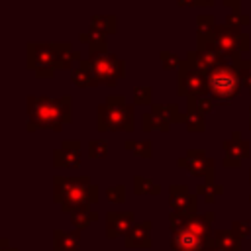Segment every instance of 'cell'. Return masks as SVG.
Wrapping results in <instances>:
<instances>
[{
  "instance_id": "34",
  "label": "cell",
  "mask_w": 251,
  "mask_h": 251,
  "mask_svg": "<svg viewBox=\"0 0 251 251\" xmlns=\"http://www.w3.org/2000/svg\"><path fill=\"white\" fill-rule=\"evenodd\" d=\"M231 231H233L239 239L247 237V235L251 233V229H249V222H245V220H237V222H233V224H231Z\"/></svg>"
},
{
  "instance_id": "23",
  "label": "cell",
  "mask_w": 251,
  "mask_h": 251,
  "mask_svg": "<svg viewBox=\"0 0 251 251\" xmlns=\"http://www.w3.org/2000/svg\"><path fill=\"white\" fill-rule=\"evenodd\" d=\"M96 218H98V214H96V212H90L88 206L78 208V210H75V212L71 214V222H73L75 229H84V227H88L92 222H96Z\"/></svg>"
},
{
  "instance_id": "15",
  "label": "cell",
  "mask_w": 251,
  "mask_h": 251,
  "mask_svg": "<svg viewBox=\"0 0 251 251\" xmlns=\"http://www.w3.org/2000/svg\"><path fill=\"white\" fill-rule=\"evenodd\" d=\"M151 220H145V222H139V224H133L131 229L124 235V245L126 247H151Z\"/></svg>"
},
{
  "instance_id": "30",
  "label": "cell",
  "mask_w": 251,
  "mask_h": 251,
  "mask_svg": "<svg viewBox=\"0 0 251 251\" xmlns=\"http://www.w3.org/2000/svg\"><path fill=\"white\" fill-rule=\"evenodd\" d=\"M247 24H249V16L241 14L239 10H231V14H227V18H226V25L235 27V29H239V25H247Z\"/></svg>"
},
{
  "instance_id": "20",
  "label": "cell",
  "mask_w": 251,
  "mask_h": 251,
  "mask_svg": "<svg viewBox=\"0 0 251 251\" xmlns=\"http://www.w3.org/2000/svg\"><path fill=\"white\" fill-rule=\"evenodd\" d=\"M212 243L224 251H241V239L231 229H216L212 233Z\"/></svg>"
},
{
  "instance_id": "31",
  "label": "cell",
  "mask_w": 251,
  "mask_h": 251,
  "mask_svg": "<svg viewBox=\"0 0 251 251\" xmlns=\"http://www.w3.org/2000/svg\"><path fill=\"white\" fill-rule=\"evenodd\" d=\"M182 124H184L186 129H190V131H204V129H206L204 118H200V116H196V114H186V118H184Z\"/></svg>"
},
{
  "instance_id": "10",
  "label": "cell",
  "mask_w": 251,
  "mask_h": 251,
  "mask_svg": "<svg viewBox=\"0 0 251 251\" xmlns=\"http://www.w3.org/2000/svg\"><path fill=\"white\" fill-rule=\"evenodd\" d=\"M178 165L188 169V173L192 176H198V178H206V180H214V159H210L204 151L200 149H190L184 157L178 159Z\"/></svg>"
},
{
  "instance_id": "22",
  "label": "cell",
  "mask_w": 251,
  "mask_h": 251,
  "mask_svg": "<svg viewBox=\"0 0 251 251\" xmlns=\"http://www.w3.org/2000/svg\"><path fill=\"white\" fill-rule=\"evenodd\" d=\"M116 16H92L90 18V31L98 33V35H108V33H116L118 25H116Z\"/></svg>"
},
{
  "instance_id": "11",
  "label": "cell",
  "mask_w": 251,
  "mask_h": 251,
  "mask_svg": "<svg viewBox=\"0 0 251 251\" xmlns=\"http://www.w3.org/2000/svg\"><path fill=\"white\" fill-rule=\"evenodd\" d=\"M169 204L171 212L184 214V216H194L196 214V196L188 192L186 186L182 184H171L169 186Z\"/></svg>"
},
{
  "instance_id": "1",
  "label": "cell",
  "mask_w": 251,
  "mask_h": 251,
  "mask_svg": "<svg viewBox=\"0 0 251 251\" xmlns=\"http://www.w3.org/2000/svg\"><path fill=\"white\" fill-rule=\"evenodd\" d=\"M171 251H208L212 245L214 214L184 216L171 212Z\"/></svg>"
},
{
  "instance_id": "39",
  "label": "cell",
  "mask_w": 251,
  "mask_h": 251,
  "mask_svg": "<svg viewBox=\"0 0 251 251\" xmlns=\"http://www.w3.org/2000/svg\"><path fill=\"white\" fill-rule=\"evenodd\" d=\"M208 251H224V249H220V247H216V245H214V243H212V245H210V247H208Z\"/></svg>"
},
{
  "instance_id": "35",
  "label": "cell",
  "mask_w": 251,
  "mask_h": 251,
  "mask_svg": "<svg viewBox=\"0 0 251 251\" xmlns=\"http://www.w3.org/2000/svg\"><path fill=\"white\" fill-rule=\"evenodd\" d=\"M222 2H224V6H227L231 10H239V2L241 0H222Z\"/></svg>"
},
{
  "instance_id": "29",
  "label": "cell",
  "mask_w": 251,
  "mask_h": 251,
  "mask_svg": "<svg viewBox=\"0 0 251 251\" xmlns=\"http://www.w3.org/2000/svg\"><path fill=\"white\" fill-rule=\"evenodd\" d=\"M88 155L94 159H102L108 155V143L104 139H90L88 141Z\"/></svg>"
},
{
  "instance_id": "40",
  "label": "cell",
  "mask_w": 251,
  "mask_h": 251,
  "mask_svg": "<svg viewBox=\"0 0 251 251\" xmlns=\"http://www.w3.org/2000/svg\"><path fill=\"white\" fill-rule=\"evenodd\" d=\"M249 127H251V106H249Z\"/></svg>"
},
{
  "instance_id": "41",
  "label": "cell",
  "mask_w": 251,
  "mask_h": 251,
  "mask_svg": "<svg viewBox=\"0 0 251 251\" xmlns=\"http://www.w3.org/2000/svg\"><path fill=\"white\" fill-rule=\"evenodd\" d=\"M249 182H251V171H249Z\"/></svg>"
},
{
  "instance_id": "9",
  "label": "cell",
  "mask_w": 251,
  "mask_h": 251,
  "mask_svg": "<svg viewBox=\"0 0 251 251\" xmlns=\"http://www.w3.org/2000/svg\"><path fill=\"white\" fill-rule=\"evenodd\" d=\"M176 92L180 96H190V94H204L208 90V80L206 73L196 67V63L186 55L178 69V78H176Z\"/></svg>"
},
{
  "instance_id": "26",
  "label": "cell",
  "mask_w": 251,
  "mask_h": 251,
  "mask_svg": "<svg viewBox=\"0 0 251 251\" xmlns=\"http://www.w3.org/2000/svg\"><path fill=\"white\" fill-rule=\"evenodd\" d=\"M196 192L202 194V196L206 198V202L212 204V202L216 200V196H220V194L224 192V186L218 184V182H214V180H206L204 184H198V186H196Z\"/></svg>"
},
{
  "instance_id": "3",
  "label": "cell",
  "mask_w": 251,
  "mask_h": 251,
  "mask_svg": "<svg viewBox=\"0 0 251 251\" xmlns=\"http://www.w3.org/2000/svg\"><path fill=\"white\" fill-rule=\"evenodd\" d=\"M80 63V53L71 49V43H27V67L35 76H53L55 69H71Z\"/></svg>"
},
{
  "instance_id": "38",
  "label": "cell",
  "mask_w": 251,
  "mask_h": 251,
  "mask_svg": "<svg viewBox=\"0 0 251 251\" xmlns=\"http://www.w3.org/2000/svg\"><path fill=\"white\" fill-rule=\"evenodd\" d=\"M214 0H196V6H212Z\"/></svg>"
},
{
  "instance_id": "7",
  "label": "cell",
  "mask_w": 251,
  "mask_h": 251,
  "mask_svg": "<svg viewBox=\"0 0 251 251\" xmlns=\"http://www.w3.org/2000/svg\"><path fill=\"white\" fill-rule=\"evenodd\" d=\"M210 43L226 57L227 65H239L243 61L241 53H245L249 49V35L224 24L222 27L220 25L216 27Z\"/></svg>"
},
{
  "instance_id": "28",
  "label": "cell",
  "mask_w": 251,
  "mask_h": 251,
  "mask_svg": "<svg viewBox=\"0 0 251 251\" xmlns=\"http://www.w3.org/2000/svg\"><path fill=\"white\" fill-rule=\"evenodd\" d=\"M151 96H153V90L149 86H135L133 88V102L137 106H149L153 102Z\"/></svg>"
},
{
  "instance_id": "8",
  "label": "cell",
  "mask_w": 251,
  "mask_h": 251,
  "mask_svg": "<svg viewBox=\"0 0 251 251\" xmlns=\"http://www.w3.org/2000/svg\"><path fill=\"white\" fill-rule=\"evenodd\" d=\"M88 61L92 65V71L98 78V84L114 86L124 76V63L108 51H94L88 55Z\"/></svg>"
},
{
  "instance_id": "32",
  "label": "cell",
  "mask_w": 251,
  "mask_h": 251,
  "mask_svg": "<svg viewBox=\"0 0 251 251\" xmlns=\"http://www.w3.org/2000/svg\"><path fill=\"white\" fill-rule=\"evenodd\" d=\"M106 194H108V200H110V202H114V204H122V202L126 200V186H122V184L110 186V188L106 190Z\"/></svg>"
},
{
  "instance_id": "24",
  "label": "cell",
  "mask_w": 251,
  "mask_h": 251,
  "mask_svg": "<svg viewBox=\"0 0 251 251\" xmlns=\"http://www.w3.org/2000/svg\"><path fill=\"white\" fill-rule=\"evenodd\" d=\"M133 192L135 194H159L161 186L155 180L137 175V176H133Z\"/></svg>"
},
{
  "instance_id": "21",
  "label": "cell",
  "mask_w": 251,
  "mask_h": 251,
  "mask_svg": "<svg viewBox=\"0 0 251 251\" xmlns=\"http://www.w3.org/2000/svg\"><path fill=\"white\" fill-rule=\"evenodd\" d=\"M153 114L161 120H165L167 124H176V122H184L186 114H180L178 104H155L153 106Z\"/></svg>"
},
{
  "instance_id": "16",
  "label": "cell",
  "mask_w": 251,
  "mask_h": 251,
  "mask_svg": "<svg viewBox=\"0 0 251 251\" xmlns=\"http://www.w3.org/2000/svg\"><path fill=\"white\" fill-rule=\"evenodd\" d=\"M71 82H73L75 86H80V88L100 86V84H98V78H96V75H94L92 65H90L88 59H86V61H80L78 67L71 73Z\"/></svg>"
},
{
  "instance_id": "27",
  "label": "cell",
  "mask_w": 251,
  "mask_h": 251,
  "mask_svg": "<svg viewBox=\"0 0 251 251\" xmlns=\"http://www.w3.org/2000/svg\"><path fill=\"white\" fill-rule=\"evenodd\" d=\"M171 124H167L165 120L157 118L153 112H147L143 114V129L145 131H153V129H159V131H169Z\"/></svg>"
},
{
  "instance_id": "14",
  "label": "cell",
  "mask_w": 251,
  "mask_h": 251,
  "mask_svg": "<svg viewBox=\"0 0 251 251\" xmlns=\"http://www.w3.org/2000/svg\"><path fill=\"white\" fill-rule=\"evenodd\" d=\"M55 167H80V141L69 139L53 153Z\"/></svg>"
},
{
  "instance_id": "13",
  "label": "cell",
  "mask_w": 251,
  "mask_h": 251,
  "mask_svg": "<svg viewBox=\"0 0 251 251\" xmlns=\"http://www.w3.org/2000/svg\"><path fill=\"white\" fill-rule=\"evenodd\" d=\"M133 212H108L106 214V235L116 239L126 235L133 226Z\"/></svg>"
},
{
  "instance_id": "42",
  "label": "cell",
  "mask_w": 251,
  "mask_h": 251,
  "mask_svg": "<svg viewBox=\"0 0 251 251\" xmlns=\"http://www.w3.org/2000/svg\"><path fill=\"white\" fill-rule=\"evenodd\" d=\"M249 202H251V196H249Z\"/></svg>"
},
{
  "instance_id": "36",
  "label": "cell",
  "mask_w": 251,
  "mask_h": 251,
  "mask_svg": "<svg viewBox=\"0 0 251 251\" xmlns=\"http://www.w3.org/2000/svg\"><path fill=\"white\" fill-rule=\"evenodd\" d=\"M2 251H18V249L10 247V245H8V239H2Z\"/></svg>"
},
{
  "instance_id": "5",
  "label": "cell",
  "mask_w": 251,
  "mask_h": 251,
  "mask_svg": "<svg viewBox=\"0 0 251 251\" xmlns=\"http://www.w3.org/2000/svg\"><path fill=\"white\" fill-rule=\"evenodd\" d=\"M98 131H133V106L126 104L124 96H108L98 106Z\"/></svg>"
},
{
  "instance_id": "2",
  "label": "cell",
  "mask_w": 251,
  "mask_h": 251,
  "mask_svg": "<svg viewBox=\"0 0 251 251\" xmlns=\"http://www.w3.org/2000/svg\"><path fill=\"white\" fill-rule=\"evenodd\" d=\"M71 102L73 98L69 94L61 98L51 96H27V131L35 129H63L65 124L71 122Z\"/></svg>"
},
{
  "instance_id": "25",
  "label": "cell",
  "mask_w": 251,
  "mask_h": 251,
  "mask_svg": "<svg viewBox=\"0 0 251 251\" xmlns=\"http://www.w3.org/2000/svg\"><path fill=\"white\" fill-rule=\"evenodd\" d=\"M124 147H126L129 153H133V155H137V157H143V159H149V157L153 155V151H151L153 143H151V141H133V139H127V141L124 143Z\"/></svg>"
},
{
  "instance_id": "19",
  "label": "cell",
  "mask_w": 251,
  "mask_h": 251,
  "mask_svg": "<svg viewBox=\"0 0 251 251\" xmlns=\"http://www.w3.org/2000/svg\"><path fill=\"white\" fill-rule=\"evenodd\" d=\"M196 24H198V29H196V35H198V47L202 45H208L212 41V35L216 31V18L212 14H200L196 18Z\"/></svg>"
},
{
  "instance_id": "33",
  "label": "cell",
  "mask_w": 251,
  "mask_h": 251,
  "mask_svg": "<svg viewBox=\"0 0 251 251\" xmlns=\"http://www.w3.org/2000/svg\"><path fill=\"white\" fill-rule=\"evenodd\" d=\"M161 63L165 69H180L182 65V61L175 53H169V51H161Z\"/></svg>"
},
{
  "instance_id": "37",
  "label": "cell",
  "mask_w": 251,
  "mask_h": 251,
  "mask_svg": "<svg viewBox=\"0 0 251 251\" xmlns=\"http://www.w3.org/2000/svg\"><path fill=\"white\" fill-rule=\"evenodd\" d=\"M180 6H196V0H178Z\"/></svg>"
},
{
  "instance_id": "6",
  "label": "cell",
  "mask_w": 251,
  "mask_h": 251,
  "mask_svg": "<svg viewBox=\"0 0 251 251\" xmlns=\"http://www.w3.org/2000/svg\"><path fill=\"white\" fill-rule=\"evenodd\" d=\"M208 80V92L218 104H229L231 98H235L243 86L239 65H220L212 69L206 75Z\"/></svg>"
},
{
  "instance_id": "12",
  "label": "cell",
  "mask_w": 251,
  "mask_h": 251,
  "mask_svg": "<svg viewBox=\"0 0 251 251\" xmlns=\"http://www.w3.org/2000/svg\"><path fill=\"white\" fill-rule=\"evenodd\" d=\"M224 167H239L243 159L249 157V143L241 139L239 131H233L231 139L224 141Z\"/></svg>"
},
{
  "instance_id": "18",
  "label": "cell",
  "mask_w": 251,
  "mask_h": 251,
  "mask_svg": "<svg viewBox=\"0 0 251 251\" xmlns=\"http://www.w3.org/2000/svg\"><path fill=\"white\" fill-rule=\"evenodd\" d=\"M55 249L53 251H78L80 249V229L73 231H55Z\"/></svg>"
},
{
  "instance_id": "4",
  "label": "cell",
  "mask_w": 251,
  "mask_h": 251,
  "mask_svg": "<svg viewBox=\"0 0 251 251\" xmlns=\"http://www.w3.org/2000/svg\"><path fill=\"white\" fill-rule=\"evenodd\" d=\"M55 202L63 212L73 214L78 208L98 202V186L90 182V176H55Z\"/></svg>"
},
{
  "instance_id": "17",
  "label": "cell",
  "mask_w": 251,
  "mask_h": 251,
  "mask_svg": "<svg viewBox=\"0 0 251 251\" xmlns=\"http://www.w3.org/2000/svg\"><path fill=\"white\" fill-rule=\"evenodd\" d=\"M186 100H188L186 102L188 114H196L200 118H206V114H210L214 110V106H216L214 98L208 96L206 92L204 94H190V96H186Z\"/></svg>"
}]
</instances>
